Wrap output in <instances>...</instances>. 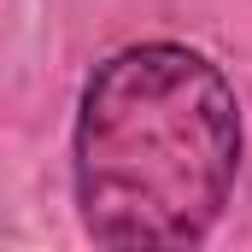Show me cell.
<instances>
[{"label": "cell", "mask_w": 252, "mask_h": 252, "mask_svg": "<svg viewBox=\"0 0 252 252\" xmlns=\"http://www.w3.org/2000/svg\"><path fill=\"white\" fill-rule=\"evenodd\" d=\"M241 100L182 41H135L94 64L70 129L76 217L94 247H199L241 176Z\"/></svg>", "instance_id": "cell-1"}]
</instances>
